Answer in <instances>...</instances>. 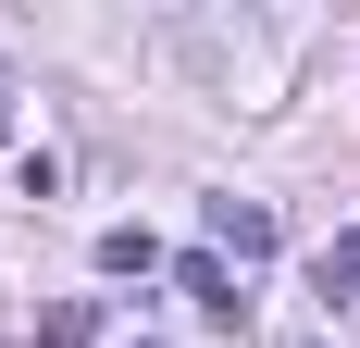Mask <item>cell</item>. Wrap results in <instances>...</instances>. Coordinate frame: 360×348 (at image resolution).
Returning a JSON list of instances; mask_svg holds the SVG:
<instances>
[{
    "label": "cell",
    "mask_w": 360,
    "mask_h": 348,
    "mask_svg": "<svg viewBox=\"0 0 360 348\" xmlns=\"http://www.w3.org/2000/svg\"><path fill=\"white\" fill-rule=\"evenodd\" d=\"M149 261H162L149 224H100V274H149Z\"/></svg>",
    "instance_id": "obj_3"
},
{
    "label": "cell",
    "mask_w": 360,
    "mask_h": 348,
    "mask_svg": "<svg viewBox=\"0 0 360 348\" xmlns=\"http://www.w3.org/2000/svg\"><path fill=\"white\" fill-rule=\"evenodd\" d=\"M274 199H212V261H274Z\"/></svg>",
    "instance_id": "obj_1"
},
{
    "label": "cell",
    "mask_w": 360,
    "mask_h": 348,
    "mask_svg": "<svg viewBox=\"0 0 360 348\" xmlns=\"http://www.w3.org/2000/svg\"><path fill=\"white\" fill-rule=\"evenodd\" d=\"M311 348H323V336H311Z\"/></svg>",
    "instance_id": "obj_7"
},
{
    "label": "cell",
    "mask_w": 360,
    "mask_h": 348,
    "mask_svg": "<svg viewBox=\"0 0 360 348\" xmlns=\"http://www.w3.org/2000/svg\"><path fill=\"white\" fill-rule=\"evenodd\" d=\"M174 286H186V299H199L212 323H236V274H224L212 249H186V261H174Z\"/></svg>",
    "instance_id": "obj_2"
},
{
    "label": "cell",
    "mask_w": 360,
    "mask_h": 348,
    "mask_svg": "<svg viewBox=\"0 0 360 348\" xmlns=\"http://www.w3.org/2000/svg\"><path fill=\"white\" fill-rule=\"evenodd\" d=\"M137 348H149V336H137Z\"/></svg>",
    "instance_id": "obj_8"
},
{
    "label": "cell",
    "mask_w": 360,
    "mask_h": 348,
    "mask_svg": "<svg viewBox=\"0 0 360 348\" xmlns=\"http://www.w3.org/2000/svg\"><path fill=\"white\" fill-rule=\"evenodd\" d=\"M37 348H87V311H75V299H63V311H37Z\"/></svg>",
    "instance_id": "obj_5"
},
{
    "label": "cell",
    "mask_w": 360,
    "mask_h": 348,
    "mask_svg": "<svg viewBox=\"0 0 360 348\" xmlns=\"http://www.w3.org/2000/svg\"><path fill=\"white\" fill-rule=\"evenodd\" d=\"M311 286H323V299H360V224L323 249V261H311Z\"/></svg>",
    "instance_id": "obj_4"
},
{
    "label": "cell",
    "mask_w": 360,
    "mask_h": 348,
    "mask_svg": "<svg viewBox=\"0 0 360 348\" xmlns=\"http://www.w3.org/2000/svg\"><path fill=\"white\" fill-rule=\"evenodd\" d=\"M0 137H13V63H0Z\"/></svg>",
    "instance_id": "obj_6"
}]
</instances>
